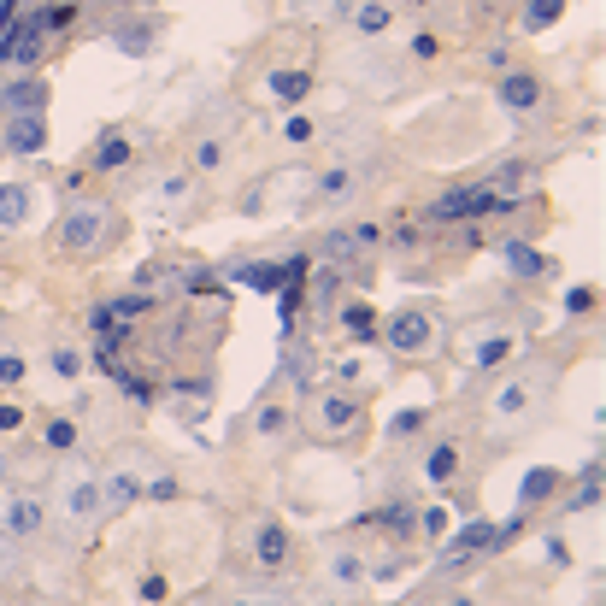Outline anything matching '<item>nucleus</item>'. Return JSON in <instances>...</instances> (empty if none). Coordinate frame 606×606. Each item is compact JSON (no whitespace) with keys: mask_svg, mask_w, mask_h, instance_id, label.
Segmentation results:
<instances>
[{"mask_svg":"<svg viewBox=\"0 0 606 606\" xmlns=\"http://www.w3.org/2000/svg\"><path fill=\"white\" fill-rule=\"evenodd\" d=\"M259 436H282V430H289V407H259Z\"/></svg>","mask_w":606,"mask_h":606,"instance_id":"37","label":"nucleus"},{"mask_svg":"<svg viewBox=\"0 0 606 606\" xmlns=\"http://www.w3.org/2000/svg\"><path fill=\"white\" fill-rule=\"evenodd\" d=\"M47 448H77V424L54 418V424H47Z\"/></svg>","mask_w":606,"mask_h":606,"instance_id":"40","label":"nucleus"},{"mask_svg":"<svg viewBox=\"0 0 606 606\" xmlns=\"http://www.w3.org/2000/svg\"><path fill=\"white\" fill-rule=\"evenodd\" d=\"M95 165H100V171H118V165H130V136H124V130H106V136H100V147H95Z\"/></svg>","mask_w":606,"mask_h":606,"instance_id":"22","label":"nucleus"},{"mask_svg":"<svg viewBox=\"0 0 606 606\" xmlns=\"http://www.w3.org/2000/svg\"><path fill=\"white\" fill-rule=\"evenodd\" d=\"M524 400H530V389H524V383H507V389L494 395V418H518Z\"/></svg>","mask_w":606,"mask_h":606,"instance_id":"30","label":"nucleus"},{"mask_svg":"<svg viewBox=\"0 0 606 606\" xmlns=\"http://www.w3.org/2000/svg\"><path fill=\"white\" fill-rule=\"evenodd\" d=\"M418 530H424V536H448V530H453V512H448V507L418 512Z\"/></svg>","mask_w":606,"mask_h":606,"instance_id":"35","label":"nucleus"},{"mask_svg":"<svg viewBox=\"0 0 606 606\" xmlns=\"http://www.w3.org/2000/svg\"><path fill=\"white\" fill-rule=\"evenodd\" d=\"M171 395H189V400H206L212 395V377H177V383H165Z\"/></svg>","mask_w":606,"mask_h":606,"instance_id":"39","label":"nucleus"},{"mask_svg":"<svg viewBox=\"0 0 606 606\" xmlns=\"http://www.w3.org/2000/svg\"><path fill=\"white\" fill-rule=\"evenodd\" d=\"M141 601H165V577H141Z\"/></svg>","mask_w":606,"mask_h":606,"instance_id":"49","label":"nucleus"},{"mask_svg":"<svg viewBox=\"0 0 606 606\" xmlns=\"http://www.w3.org/2000/svg\"><path fill=\"white\" fill-rule=\"evenodd\" d=\"M13 560H18V553H13V536H6V542H0V571H13Z\"/></svg>","mask_w":606,"mask_h":606,"instance_id":"52","label":"nucleus"},{"mask_svg":"<svg viewBox=\"0 0 606 606\" xmlns=\"http://www.w3.org/2000/svg\"><path fill=\"white\" fill-rule=\"evenodd\" d=\"M47 366H54V377H83V353H77V348H54V353H47Z\"/></svg>","mask_w":606,"mask_h":606,"instance_id":"31","label":"nucleus"},{"mask_svg":"<svg viewBox=\"0 0 606 606\" xmlns=\"http://www.w3.org/2000/svg\"><path fill=\"white\" fill-rule=\"evenodd\" d=\"M24 377H29L24 359H18V353H0V389H18Z\"/></svg>","mask_w":606,"mask_h":606,"instance_id":"38","label":"nucleus"},{"mask_svg":"<svg viewBox=\"0 0 606 606\" xmlns=\"http://www.w3.org/2000/svg\"><path fill=\"white\" fill-rule=\"evenodd\" d=\"M524 183H536V165H530V159H501V165H494V177H489V189L494 195H524Z\"/></svg>","mask_w":606,"mask_h":606,"instance_id":"14","label":"nucleus"},{"mask_svg":"<svg viewBox=\"0 0 606 606\" xmlns=\"http://www.w3.org/2000/svg\"><path fill=\"white\" fill-rule=\"evenodd\" d=\"M218 282H224L218 271H206V265H200V271H189V295H212Z\"/></svg>","mask_w":606,"mask_h":606,"instance_id":"41","label":"nucleus"},{"mask_svg":"<svg viewBox=\"0 0 606 606\" xmlns=\"http://www.w3.org/2000/svg\"><path fill=\"white\" fill-rule=\"evenodd\" d=\"M265 88L282 100V106H300V100L312 95V77H307V71H289V65H282V71H271V77H265Z\"/></svg>","mask_w":606,"mask_h":606,"instance_id":"15","label":"nucleus"},{"mask_svg":"<svg viewBox=\"0 0 606 606\" xmlns=\"http://www.w3.org/2000/svg\"><path fill=\"white\" fill-rule=\"evenodd\" d=\"M383 336H389L395 353H430L436 348V318L418 312V307H407V312H395V318L383 324Z\"/></svg>","mask_w":606,"mask_h":606,"instance_id":"5","label":"nucleus"},{"mask_svg":"<svg viewBox=\"0 0 606 606\" xmlns=\"http://www.w3.org/2000/svg\"><path fill=\"white\" fill-rule=\"evenodd\" d=\"M400 571H407V560H400V553H389V560H377V571H371V577H377V583H395Z\"/></svg>","mask_w":606,"mask_h":606,"instance_id":"43","label":"nucleus"},{"mask_svg":"<svg viewBox=\"0 0 606 606\" xmlns=\"http://www.w3.org/2000/svg\"><path fill=\"white\" fill-rule=\"evenodd\" d=\"M106 236H113V206L106 200H71L65 218H59V248H71V254H95Z\"/></svg>","mask_w":606,"mask_h":606,"instance_id":"1","label":"nucleus"},{"mask_svg":"<svg viewBox=\"0 0 606 606\" xmlns=\"http://www.w3.org/2000/svg\"><path fill=\"white\" fill-rule=\"evenodd\" d=\"M6 147H13V154H42V147H47V124H42V113L13 118V124H6Z\"/></svg>","mask_w":606,"mask_h":606,"instance_id":"13","label":"nucleus"},{"mask_svg":"<svg viewBox=\"0 0 606 606\" xmlns=\"http://www.w3.org/2000/svg\"><path fill=\"white\" fill-rule=\"evenodd\" d=\"M560 489V471H530V477H524V489H518V507H536V501H548V494Z\"/></svg>","mask_w":606,"mask_h":606,"instance_id":"26","label":"nucleus"},{"mask_svg":"<svg viewBox=\"0 0 606 606\" xmlns=\"http://www.w3.org/2000/svg\"><path fill=\"white\" fill-rule=\"evenodd\" d=\"M507 195H494L489 183L483 189H448V195L430 200V224H453V218H483V212H501Z\"/></svg>","mask_w":606,"mask_h":606,"instance_id":"3","label":"nucleus"},{"mask_svg":"<svg viewBox=\"0 0 606 606\" xmlns=\"http://www.w3.org/2000/svg\"><path fill=\"white\" fill-rule=\"evenodd\" d=\"M412 54H418V59H436L442 42H436V36H412Z\"/></svg>","mask_w":606,"mask_h":606,"instance_id":"47","label":"nucleus"},{"mask_svg":"<svg viewBox=\"0 0 606 606\" xmlns=\"http://www.w3.org/2000/svg\"><path fill=\"white\" fill-rule=\"evenodd\" d=\"M0 430H24V412H18V407H0Z\"/></svg>","mask_w":606,"mask_h":606,"instance_id":"51","label":"nucleus"},{"mask_svg":"<svg viewBox=\"0 0 606 606\" xmlns=\"http://www.w3.org/2000/svg\"><path fill=\"white\" fill-rule=\"evenodd\" d=\"M383 241V230L377 224H353V230H330V241H324V254L336 259V265H348V259H366L371 248Z\"/></svg>","mask_w":606,"mask_h":606,"instance_id":"8","label":"nucleus"},{"mask_svg":"<svg viewBox=\"0 0 606 606\" xmlns=\"http://www.w3.org/2000/svg\"><path fill=\"white\" fill-rule=\"evenodd\" d=\"M65 512H71V518H95V512H100V483H77V489H65Z\"/></svg>","mask_w":606,"mask_h":606,"instance_id":"27","label":"nucleus"},{"mask_svg":"<svg viewBox=\"0 0 606 606\" xmlns=\"http://www.w3.org/2000/svg\"><path fill=\"white\" fill-rule=\"evenodd\" d=\"M448 606H477V601H466V594H459V601H448Z\"/></svg>","mask_w":606,"mask_h":606,"instance_id":"53","label":"nucleus"},{"mask_svg":"<svg viewBox=\"0 0 606 606\" xmlns=\"http://www.w3.org/2000/svg\"><path fill=\"white\" fill-rule=\"evenodd\" d=\"M195 165H224V147H218V141H200V154H195Z\"/></svg>","mask_w":606,"mask_h":606,"instance_id":"45","label":"nucleus"},{"mask_svg":"<svg viewBox=\"0 0 606 606\" xmlns=\"http://www.w3.org/2000/svg\"><path fill=\"white\" fill-rule=\"evenodd\" d=\"M565 312H594V289H565Z\"/></svg>","mask_w":606,"mask_h":606,"instance_id":"44","label":"nucleus"},{"mask_svg":"<svg viewBox=\"0 0 606 606\" xmlns=\"http://www.w3.org/2000/svg\"><path fill=\"white\" fill-rule=\"evenodd\" d=\"M371 324H377V312H371L366 300H348V307H341V330H348L353 341H371V336H377Z\"/></svg>","mask_w":606,"mask_h":606,"instance_id":"23","label":"nucleus"},{"mask_svg":"<svg viewBox=\"0 0 606 606\" xmlns=\"http://www.w3.org/2000/svg\"><path fill=\"white\" fill-rule=\"evenodd\" d=\"M348 183H353L348 171H324V183H318V195H330V200H336V195H348Z\"/></svg>","mask_w":606,"mask_h":606,"instance_id":"42","label":"nucleus"},{"mask_svg":"<svg viewBox=\"0 0 606 606\" xmlns=\"http://www.w3.org/2000/svg\"><path fill=\"white\" fill-rule=\"evenodd\" d=\"M424 418H430V412H424V407H407V412H395V424H389V436H418V430H424Z\"/></svg>","mask_w":606,"mask_h":606,"instance_id":"34","label":"nucleus"},{"mask_svg":"<svg viewBox=\"0 0 606 606\" xmlns=\"http://www.w3.org/2000/svg\"><path fill=\"white\" fill-rule=\"evenodd\" d=\"M236 606H254V601H236Z\"/></svg>","mask_w":606,"mask_h":606,"instance_id":"55","label":"nucleus"},{"mask_svg":"<svg viewBox=\"0 0 606 606\" xmlns=\"http://www.w3.org/2000/svg\"><path fill=\"white\" fill-rule=\"evenodd\" d=\"M512 530H518V518H507L501 524V530H494V524H459V530H448V548H442V565H448V571H459V565L471 560V553H483V548H501V542L512 536Z\"/></svg>","mask_w":606,"mask_h":606,"instance_id":"2","label":"nucleus"},{"mask_svg":"<svg viewBox=\"0 0 606 606\" xmlns=\"http://www.w3.org/2000/svg\"><path fill=\"white\" fill-rule=\"evenodd\" d=\"M453 471H459V442H436L430 459H424V477L430 483H453Z\"/></svg>","mask_w":606,"mask_h":606,"instance_id":"19","label":"nucleus"},{"mask_svg":"<svg viewBox=\"0 0 606 606\" xmlns=\"http://www.w3.org/2000/svg\"><path fill=\"white\" fill-rule=\"evenodd\" d=\"M336 289H341V277H336V271H324V277H318V300H336Z\"/></svg>","mask_w":606,"mask_h":606,"instance_id":"50","label":"nucleus"},{"mask_svg":"<svg viewBox=\"0 0 606 606\" xmlns=\"http://www.w3.org/2000/svg\"><path fill=\"white\" fill-rule=\"evenodd\" d=\"M366 524H383V530H389V536H418V512H407V507H383V512H371Z\"/></svg>","mask_w":606,"mask_h":606,"instance_id":"24","label":"nucleus"},{"mask_svg":"<svg viewBox=\"0 0 606 606\" xmlns=\"http://www.w3.org/2000/svg\"><path fill=\"white\" fill-rule=\"evenodd\" d=\"M330 577H336V583H359V577H366V560H353V553H336V560H330Z\"/></svg>","mask_w":606,"mask_h":606,"instance_id":"36","label":"nucleus"},{"mask_svg":"<svg viewBox=\"0 0 606 606\" xmlns=\"http://www.w3.org/2000/svg\"><path fill=\"white\" fill-rule=\"evenodd\" d=\"M141 312H154V300H147V295H118V300H106V318H113V324H136V318H141Z\"/></svg>","mask_w":606,"mask_h":606,"instance_id":"28","label":"nucleus"},{"mask_svg":"<svg viewBox=\"0 0 606 606\" xmlns=\"http://www.w3.org/2000/svg\"><path fill=\"white\" fill-rule=\"evenodd\" d=\"M29 218V189L24 183H0V230H13Z\"/></svg>","mask_w":606,"mask_h":606,"instance_id":"18","label":"nucleus"},{"mask_svg":"<svg viewBox=\"0 0 606 606\" xmlns=\"http://www.w3.org/2000/svg\"><path fill=\"white\" fill-rule=\"evenodd\" d=\"M289 553H295V542H289L282 518H259L254 524V565H259V571H282Z\"/></svg>","mask_w":606,"mask_h":606,"instance_id":"7","label":"nucleus"},{"mask_svg":"<svg viewBox=\"0 0 606 606\" xmlns=\"http://www.w3.org/2000/svg\"><path fill=\"white\" fill-rule=\"evenodd\" d=\"M501 359H507V336H489V341H477V348H471V366H501Z\"/></svg>","mask_w":606,"mask_h":606,"instance_id":"33","label":"nucleus"},{"mask_svg":"<svg viewBox=\"0 0 606 606\" xmlns=\"http://www.w3.org/2000/svg\"><path fill=\"white\" fill-rule=\"evenodd\" d=\"M389 18H395L389 0H366V6L353 13V29H359V36H377V29H389Z\"/></svg>","mask_w":606,"mask_h":606,"instance_id":"25","label":"nucleus"},{"mask_svg":"<svg viewBox=\"0 0 606 606\" xmlns=\"http://www.w3.org/2000/svg\"><path fill=\"white\" fill-rule=\"evenodd\" d=\"M312 418H318L324 436H348V430H359V400L353 395H324L312 407Z\"/></svg>","mask_w":606,"mask_h":606,"instance_id":"10","label":"nucleus"},{"mask_svg":"<svg viewBox=\"0 0 606 606\" xmlns=\"http://www.w3.org/2000/svg\"><path fill=\"white\" fill-rule=\"evenodd\" d=\"M501 259H507V271L512 277H542V271H548V259L536 254V248H530V241H501Z\"/></svg>","mask_w":606,"mask_h":606,"instance_id":"16","label":"nucleus"},{"mask_svg":"<svg viewBox=\"0 0 606 606\" xmlns=\"http://www.w3.org/2000/svg\"><path fill=\"white\" fill-rule=\"evenodd\" d=\"M312 371H318L312 348H295V341H289V348H282V377L295 383V389H307V383H312Z\"/></svg>","mask_w":606,"mask_h":606,"instance_id":"21","label":"nucleus"},{"mask_svg":"<svg viewBox=\"0 0 606 606\" xmlns=\"http://www.w3.org/2000/svg\"><path fill=\"white\" fill-rule=\"evenodd\" d=\"M560 13H565V0H530V6H524V29H548V24H560Z\"/></svg>","mask_w":606,"mask_h":606,"instance_id":"29","label":"nucleus"},{"mask_svg":"<svg viewBox=\"0 0 606 606\" xmlns=\"http://www.w3.org/2000/svg\"><path fill=\"white\" fill-rule=\"evenodd\" d=\"M113 383H118V389H124V395H130V400H136V407H154V383H141V377H136V371H130V366H124V371H118V377H113Z\"/></svg>","mask_w":606,"mask_h":606,"instance_id":"32","label":"nucleus"},{"mask_svg":"<svg viewBox=\"0 0 606 606\" xmlns=\"http://www.w3.org/2000/svg\"><path fill=\"white\" fill-rule=\"evenodd\" d=\"M42 524H47V507L36 501V494H18L13 507H6V536H13V542L42 536Z\"/></svg>","mask_w":606,"mask_h":606,"instance_id":"11","label":"nucleus"},{"mask_svg":"<svg viewBox=\"0 0 606 606\" xmlns=\"http://www.w3.org/2000/svg\"><path fill=\"white\" fill-rule=\"evenodd\" d=\"M412 6H430V0H412Z\"/></svg>","mask_w":606,"mask_h":606,"instance_id":"54","label":"nucleus"},{"mask_svg":"<svg viewBox=\"0 0 606 606\" xmlns=\"http://www.w3.org/2000/svg\"><path fill=\"white\" fill-rule=\"evenodd\" d=\"M324 606H336V601H324Z\"/></svg>","mask_w":606,"mask_h":606,"instance_id":"56","label":"nucleus"},{"mask_svg":"<svg viewBox=\"0 0 606 606\" xmlns=\"http://www.w3.org/2000/svg\"><path fill=\"white\" fill-rule=\"evenodd\" d=\"M307 277V259H282V265H271V259H241V265H230V282H241V289H259V295H277V289H289V282Z\"/></svg>","mask_w":606,"mask_h":606,"instance_id":"4","label":"nucleus"},{"mask_svg":"<svg viewBox=\"0 0 606 606\" xmlns=\"http://www.w3.org/2000/svg\"><path fill=\"white\" fill-rule=\"evenodd\" d=\"M113 42L124 47L130 59H141L147 47H154V24H147V18H130V24H118V29H113Z\"/></svg>","mask_w":606,"mask_h":606,"instance_id":"17","label":"nucleus"},{"mask_svg":"<svg viewBox=\"0 0 606 606\" xmlns=\"http://www.w3.org/2000/svg\"><path fill=\"white\" fill-rule=\"evenodd\" d=\"M282 136H289V141H312V124H307V118H289V124H282Z\"/></svg>","mask_w":606,"mask_h":606,"instance_id":"48","label":"nucleus"},{"mask_svg":"<svg viewBox=\"0 0 606 606\" xmlns=\"http://www.w3.org/2000/svg\"><path fill=\"white\" fill-rule=\"evenodd\" d=\"M42 106H47V83H36V77H18V83L0 88V113H13V118L42 113Z\"/></svg>","mask_w":606,"mask_h":606,"instance_id":"12","label":"nucleus"},{"mask_svg":"<svg viewBox=\"0 0 606 606\" xmlns=\"http://www.w3.org/2000/svg\"><path fill=\"white\" fill-rule=\"evenodd\" d=\"M141 494V483L130 471H113V477H100V507H130Z\"/></svg>","mask_w":606,"mask_h":606,"instance_id":"20","label":"nucleus"},{"mask_svg":"<svg viewBox=\"0 0 606 606\" xmlns=\"http://www.w3.org/2000/svg\"><path fill=\"white\" fill-rule=\"evenodd\" d=\"M42 36H47V13L36 6V13H29L18 29H6V36H0V59H6V65H18V71L36 65V59H42Z\"/></svg>","mask_w":606,"mask_h":606,"instance_id":"6","label":"nucleus"},{"mask_svg":"<svg viewBox=\"0 0 606 606\" xmlns=\"http://www.w3.org/2000/svg\"><path fill=\"white\" fill-rule=\"evenodd\" d=\"M494 95H501L507 113H542V83L530 77V71H507V77L494 83Z\"/></svg>","mask_w":606,"mask_h":606,"instance_id":"9","label":"nucleus"},{"mask_svg":"<svg viewBox=\"0 0 606 606\" xmlns=\"http://www.w3.org/2000/svg\"><path fill=\"white\" fill-rule=\"evenodd\" d=\"M147 494H154V501H171V494H177V477H171V471H165V477H154V483H147Z\"/></svg>","mask_w":606,"mask_h":606,"instance_id":"46","label":"nucleus"}]
</instances>
